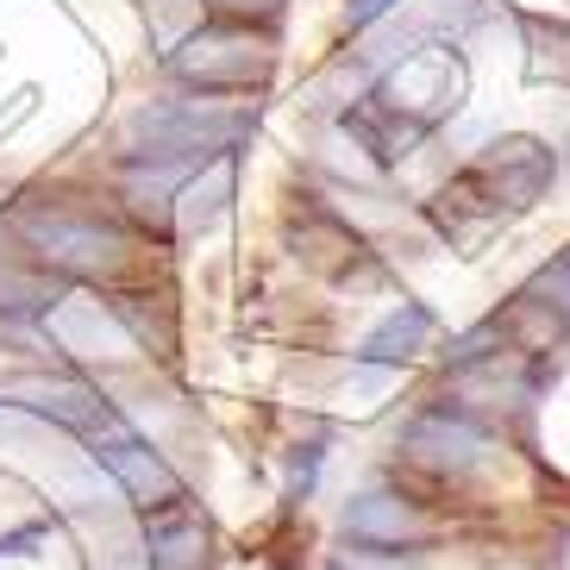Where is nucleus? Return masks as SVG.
Instances as JSON below:
<instances>
[{
  "label": "nucleus",
  "instance_id": "10",
  "mask_svg": "<svg viewBox=\"0 0 570 570\" xmlns=\"http://www.w3.org/2000/svg\"><path fill=\"white\" fill-rule=\"evenodd\" d=\"M226 195H233V164H226V157H214L207 169H195V176L183 183V207H176L183 233H207V226L226 214Z\"/></svg>",
  "mask_w": 570,
  "mask_h": 570
},
{
  "label": "nucleus",
  "instance_id": "12",
  "mask_svg": "<svg viewBox=\"0 0 570 570\" xmlns=\"http://www.w3.org/2000/svg\"><path fill=\"white\" fill-rule=\"evenodd\" d=\"M151 546H157V570H183L202 552V533H195V527H176V533H157Z\"/></svg>",
  "mask_w": 570,
  "mask_h": 570
},
{
  "label": "nucleus",
  "instance_id": "7",
  "mask_svg": "<svg viewBox=\"0 0 570 570\" xmlns=\"http://www.w3.org/2000/svg\"><path fill=\"white\" fill-rule=\"evenodd\" d=\"M7 402H19L26 414H51V420H63V426H76V433L95 445L101 433H114V426H126V420L114 414V407L95 395V389H82V383H19Z\"/></svg>",
  "mask_w": 570,
  "mask_h": 570
},
{
  "label": "nucleus",
  "instance_id": "4",
  "mask_svg": "<svg viewBox=\"0 0 570 570\" xmlns=\"http://www.w3.org/2000/svg\"><path fill=\"white\" fill-rule=\"evenodd\" d=\"M169 69L202 88H252L269 76V45L257 32H245V26H207V32L176 45Z\"/></svg>",
  "mask_w": 570,
  "mask_h": 570
},
{
  "label": "nucleus",
  "instance_id": "13",
  "mask_svg": "<svg viewBox=\"0 0 570 570\" xmlns=\"http://www.w3.org/2000/svg\"><path fill=\"white\" fill-rule=\"evenodd\" d=\"M214 7H219V13H238V19H269V13H276V0H214Z\"/></svg>",
  "mask_w": 570,
  "mask_h": 570
},
{
  "label": "nucleus",
  "instance_id": "6",
  "mask_svg": "<svg viewBox=\"0 0 570 570\" xmlns=\"http://www.w3.org/2000/svg\"><path fill=\"white\" fill-rule=\"evenodd\" d=\"M95 464L114 470V476L132 489L145 508H169V502H176V476H169V464L132 433V426H114V433L95 439Z\"/></svg>",
  "mask_w": 570,
  "mask_h": 570
},
{
  "label": "nucleus",
  "instance_id": "14",
  "mask_svg": "<svg viewBox=\"0 0 570 570\" xmlns=\"http://www.w3.org/2000/svg\"><path fill=\"white\" fill-rule=\"evenodd\" d=\"M345 570H420V564H402V558H389V564H376L370 552H352V558H345Z\"/></svg>",
  "mask_w": 570,
  "mask_h": 570
},
{
  "label": "nucleus",
  "instance_id": "8",
  "mask_svg": "<svg viewBox=\"0 0 570 570\" xmlns=\"http://www.w3.org/2000/svg\"><path fill=\"white\" fill-rule=\"evenodd\" d=\"M407 452L439 464V470H470L489 458V433L470 426V420H452V414H426L407 426Z\"/></svg>",
  "mask_w": 570,
  "mask_h": 570
},
{
  "label": "nucleus",
  "instance_id": "9",
  "mask_svg": "<svg viewBox=\"0 0 570 570\" xmlns=\"http://www.w3.org/2000/svg\"><path fill=\"white\" fill-rule=\"evenodd\" d=\"M345 533L352 539H376V546H402V539L420 533V514L402 502V495H357L352 508H345Z\"/></svg>",
  "mask_w": 570,
  "mask_h": 570
},
{
  "label": "nucleus",
  "instance_id": "15",
  "mask_svg": "<svg viewBox=\"0 0 570 570\" xmlns=\"http://www.w3.org/2000/svg\"><path fill=\"white\" fill-rule=\"evenodd\" d=\"M389 7H395V0H352V26H370V19L389 13Z\"/></svg>",
  "mask_w": 570,
  "mask_h": 570
},
{
  "label": "nucleus",
  "instance_id": "2",
  "mask_svg": "<svg viewBox=\"0 0 570 570\" xmlns=\"http://www.w3.org/2000/svg\"><path fill=\"white\" fill-rule=\"evenodd\" d=\"M252 132V114L219 101H183V107H151L132 119V157L157 169H202V157H226L238 138Z\"/></svg>",
  "mask_w": 570,
  "mask_h": 570
},
{
  "label": "nucleus",
  "instance_id": "1",
  "mask_svg": "<svg viewBox=\"0 0 570 570\" xmlns=\"http://www.w3.org/2000/svg\"><path fill=\"white\" fill-rule=\"evenodd\" d=\"M552 151L539 145V138H495L483 151L464 164L445 195H439V226L452 238H476L483 226L508 214H527V207L552 188Z\"/></svg>",
  "mask_w": 570,
  "mask_h": 570
},
{
  "label": "nucleus",
  "instance_id": "5",
  "mask_svg": "<svg viewBox=\"0 0 570 570\" xmlns=\"http://www.w3.org/2000/svg\"><path fill=\"white\" fill-rule=\"evenodd\" d=\"M19 233L32 238L38 252L51 257V264L63 269H101L119 257V238L107 233V226H95V219H76V214H45V207H26L19 214Z\"/></svg>",
  "mask_w": 570,
  "mask_h": 570
},
{
  "label": "nucleus",
  "instance_id": "11",
  "mask_svg": "<svg viewBox=\"0 0 570 570\" xmlns=\"http://www.w3.org/2000/svg\"><path fill=\"white\" fill-rule=\"evenodd\" d=\"M426 333H433V314H426V307H414V302L395 307V314L364 338V364H402V357H414L420 345H426Z\"/></svg>",
  "mask_w": 570,
  "mask_h": 570
},
{
  "label": "nucleus",
  "instance_id": "3",
  "mask_svg": "<svg viewBox=\"0 0 570 570\" xmlns=\"http://www.w3.org/2000/svg\"><path fill=\"white\" fill-rule=\"evenodd\" d=\"M458 95H464V63H458V51L452 45H426V51H407L402 63L389 69L376 107H389L402 126L426 132L433 119H445L458 107Z\"/></svg>",
  "mask_w": 570,
  "mask_h": 570
}]
</instances>
